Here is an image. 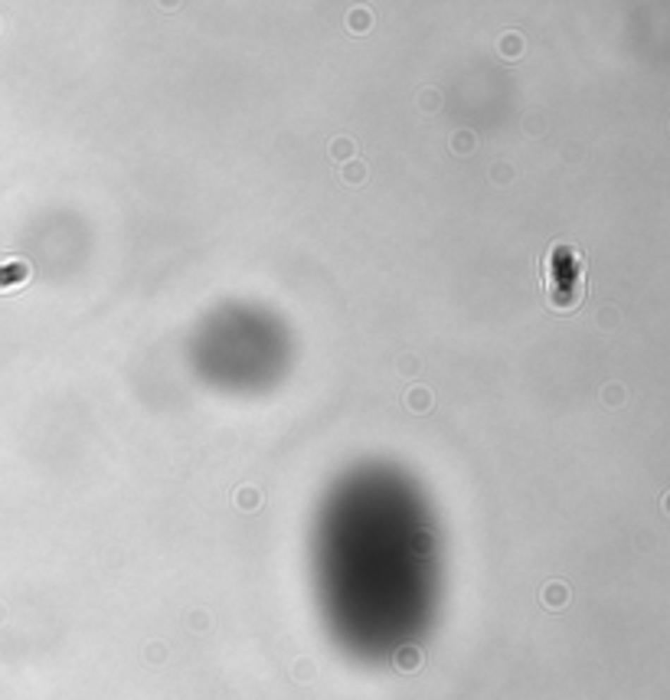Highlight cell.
<instances>
[{"instance_id": "7a4b0ae2", "label": "cell", "mask_w": 670, "mask_h": 700, "mask_svg": "<svg viewBox=\"0 0 670 700\" xmlns=\"http://www.w3.org/2000/svg\"><path fill=\"white\" fill-rule=\"evenodd\" d=\"M667 511H670V497H667Z\"/></svg>"}, {"instance_id": "6da1fadb", "label": "cell", "mask_w": 670, "mask_h": 700, "mask_svg": "<svg viewBox=\"0 0 670 700\" xmlns=\"http://www.w3.org/2000/svg\"><path fill=\"white\" fill-rule=\"evenodd\" d=\"M27 282V265L23 262H0V291L17 288Z\"/></svg>"}]
</instances>
